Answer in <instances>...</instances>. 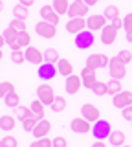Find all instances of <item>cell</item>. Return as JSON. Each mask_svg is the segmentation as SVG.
<instances>
[{"label":"cell","mask_w":132,"mask_h":147,"mask_svg":"<svg viewBox=\"0 0 132 147\" xmlns=\"http://www.w3.org/2000/svg\"><path fill=\"white\" fill-rule=\"evenodd\" d=\"M81 114H83V118H86L92 123H95L97 119H101V110L92 103H84L83 107H81Z\"/></svg>","instance_id":"cell-14"},{"label":"cell","mask_w":132,"mask_h":147,"mask_svg":"<svg viewBox=\"0 0 132 147\" xmlns=\"http://www.w3.org/2000/svg\"><path fill=\"white\" fill-rule=\"evenodd\" d=\"M110 64V57L105 53H92L86 57V66L92 70H99V68H107Z\"/></svg>","instance_id":"cell-2"},{"label":"cell","mask_w":132,"mask_h":147,"mask_svg":"<svg viewBox=\"0 0 132 147\" xmlns=\"http://www.w3.org/2000/svg\"><path fill=\"white\" fill-rule=\"evenodd\" d=\"M121 112H123V119H129V121H132V105H130V107H125Z\"/></svg>","instance_id":"cell-44"},{"label":"cell","mask_w":132,"mask_h":147,"mask_svg":"<svg viewBox=\"0 0 132 147\" xmlns=\"http://www.w3.org/2000/svg\"><path fill=\"white\" fill-rule=\"evenodd\" d=\"M11 61L15 63V64L26 63V53L22 52V50H15V52H11Z\"/></svg>","instance_id":"cell-36"},{"label":"cell","mask_w":132,"mask_h":147,"mask_svg":"<svg viewBox=\"0 0 132 147\" xmlns=\"http://www.w3.org/2000/svg\"><path fill=\"white\" fill-rule=\"evenodd\" d=\"M4 105H7V107H11V109H19L20 107V96L17 94V92L7 94L6 98H4Z\"/></svg>","instance_id":"cell-26"},{"label":"cell","mask_w":132,"mask_h":147,"mask_svg":"<svg viewBox=\"0 0 132 147\" xmlns=\"http://www.w3.org/2000/svg\"><path fill=\"white\" fill-rule=\"evenodd\" d=\"M123 28H125V31H132V13L125 15V18H123Z\"/></svg>","instance_id":"cell-43"},{"label":"cell","mask_w":132,"mask_h":147,"mask_svg":"<svg viewBox=\"0 0 132 147\" xmlns=\"http://www.w3.org/2000/svg\"><path fill=\"white\" fill-rule=\"evenodd\" d=\"M110 24H112L114 28H117V30H121V28H123V18H119V17H117V18H114V20L110 22Z\"/></svg>","instance_id":"cell-45"},{"label":"cell","mask_w":132,"mask_h":147,"mask_svg":"<svg viewBox=\"0 0 132 147\" xmlns=\"http://www.w3.org/2000/svg\"><path fill=\"white\" fill-rule=\"evenodd\" d=\"M29 147H53V140H50V138H39V140H35L33 144Z\"/></svg>","instance_id":"cell-40"},{"label":"cell","mask_w":132,"mask_h":147,"mask_svg":"<svg viewBox=\"0 0 132 147\" xmlns=\"http://www.w3.org/2000/svg\"><path fill=\"white\" fill-rule=\"evenodd\" d=\"M130 123H132V121H130Z\"/></svg>","instance_id":"cell-51"},{"label":"cell","mask_w":132,"mask_h":147,"mask_svg":"<svg viewBox=\"0 0 132 147\" xmlns=\"http://www.w3.org/2000/svg\"><path fill=\"white\" fill-rule=\"evenodd\" d=\"M2 39H4V42L9 46L13 52H15V50H22L20 46H19V31H15L13 28L7 26L6 30L2 31Z\"/></svg>","instance_id":"cell-12"},{"label":"cell","mask_w":132,"mask_h":147,"mask_svg":"<svg viewBox=\"0 0 132 147\" xmlns=\"http://www.w3.org/2000/svg\"><path fill=\"white\" fill-rule=\"evenodd\" d=\"M92 121H88L86 118H74L70 123L72 131L75 132V134H88V132H92Z\"/></svg>","instance_id":"cell-10"},{"label":"cell","mask_w":132,"mask_h":147,"mask_svg":"<svg viewBox=\"0 0 132 147\" xmlns=\"http://www.w3.org/2000/svg\"><path fill=\"white\" fill-rule=\"evenodd\" d=\"M0 147H19V140L15 136H4L0 142Z\"/></svg>","instance_id":"cell-38"},{"label":"cell","mask_w":132,"mask_h":147,"mask_svg":"<svg viewBox=\"0 0 132 147\" xmlns=\"http://www.w3.org/2000/svg\"><path fill=\"white\" fill-rule=\"evenodd\" d=\"M39 121H40V119H39L37 116H31V118H28V119H24V121H22V127H24V131L33 132V129L37 127Z\"/></svg>","instance_id":"cell-32"},{"label":"cell","mask_w":132,"mask_h":147,"mask_svg":"<svg viewBox=\"0 0 132 147\" xmlns=\"http://www.w3.org/2000/svg\"><path fill=\"white\" fill-rule=\"evenodd\" d=\"M52 6H53V9H55L59 15H68V9H70L72 2L70 0H53Z\"/></svg>","instance_id":"cell-24"},{"label":"cell","mask_w":132,"mask_h":147,"mask_svg":"<svg viewBox=\"0 0 132 147\" xmlns=\"http://www.w3.org/2000/svg\"><path fill=\"white\" fill-rule=\"evenodd\" d=\"M127 40L132 42V31H127Z\"/></svg>","instance_id":"cell-49"},{"label":"cell","mask_w":132,"mask_h":147,"mask_svg":"<svg viewBox=\"0 0 132 147\" xmlns=\"http://www.w3.org/2000/svg\"><path fill=\"white\" fill-rule=\"evenodd\" d=\"M15 125H17V119H15V116L4 114V116L0 118V129H2L4 132H9V131H13V129H15Z\"/></svg>","instance_id":"cell-22"},{"label":"cell","mask_w":132,"mask_h":147,"mask_svg":"<svg viewBox=\"0 0 132 147\" xmlns=\"http://www.w3.org/2000/svg\"><path fill=\"white\" fill-rule=\"evenodd\" d=\"M107 85H108V94H110V96H116V94H119V92L123 90L121 81L119 79H114V77L107 83Z\"/></svg>","instance_id":"cell-29"},{"label":"cell","mask_w":132,"mask_h":147,"mask_svg":"<svg viewBox=\"0 0 132 147\" xmlns=\"http://www.w3.org/2000/svg\"><path fill=\"white\" fill-rule=\"evenodd\" d=\"M107 24H110V22L107 20L105 15H90L86 18V30L90 31H103Z\"/></svg>","instance_id":"cell-9"},{"label":"cell","mask_w":132,"mask_h":147,"mask_svg":"<svg viewBox=\"0 0 132 147\" xmlns=\"http://www.w3.org/2000/svg\"><path fill=\"white\" fill-rule=\"evenodd\" d=\"M20 4H22V6H26V7H31L35 4V0H20Z\"/></svg>","instance_id":"cell-47"},{"label":"cell","mask_w":132,"mask_h":147,"mask_svg":"<svg viewBox=\"0 0 132 147\" xmlns=\"http://www.w3.org/2000/svg\"><path fill=\"white\" fill-rule=\"evenodd\" d=\"M103 15L107 17L108 22H112L114 18L119 17V9H117V6H107V7H105V11H103Z\"/></svg>","instance_id":"cell-31"},{"label":"cell","mask_w":132,"mask_h":147,"mask_svg":"<svg viewBox=\"0 0 132 147\" xmlns=\"http://www.w3.org/2000/svg\"><path fill=\"white\" fill-rule=\"evenodd\" d=\"M44 61L52 63V64H57L59 61H61V55H59V52L55 48H48L46 52H44Z\"/></svg>","instance_id":"cell-27"},{"label":"cell","mask_w":132,"mask_h":147,"mask_svg":"<svg viewBox=\"0 0 132 147\" xmlns=\"http://www.w3.org/2000/svg\"><path fill=\"white\" fill-rule=\"evenodd\" d=\"M31 116H35L33 110H31V107H19V119H20V121H24V119H28Z\"/></svg>","instance_id":"cell-39"},{"label":"cell","mask_w":132,"mask_h":147,"mask_svg":"<svg viewBox=\"0 0 132 147\" xmlns=\"http://www.w3.org/2000/svg\"><path fill=\"white\" fill-rule=\"evenodd\" d=\"M29 44H31V35L28 33V31L19 33V46H20V48H28Z\"/></svg>","instance_id":"cell-37"},{"label":"cell","mask_w":132,"mask_h":147,"mask_svg":"<svg viewBox=\"0 0 132 147\" xmlns=\"http://www.w3.org/2000/svg\"><path fill=\"white\" fill-rule=\"evenodd\" d=\"M29 107H31L33 114H35V116H37L39 119H44V114H46V109H44V107H46V105H44V103H42V101H40L39 98L35 99V101H31V105H29Z\"/></svg>","instance_id":"cell-25"},{"label":"cell","mask_w":132,"mask_h":147,"mask_svg":"<svg viewBox=\"0 0 132 147\" xmlns=\"http://www.w3.org/2000/svg\"><path fill=\"white\" fill-rule=\"evenodd\" d=\"M108 68H110V77L114 79H123V77L127 76V64L121 61L119 57H110V64H108Z\"/></svg>","instance_id":"cell-3"},{"label":"cell","mask_w":132,"mask_h":147,"mask_svg":"<svg viewBox=\"0 0 132 147\" xmlns=\"http://www.w3.org/2000/svg\"><path fill=\"white\" fill-rule=\"evenodd\" d=\"M50 131H52V123H50V119H40V121L37 123V127L33 129V132L31 134L35 136V140H39V138H46L50 134Z\"/></svg>","instance_id":"cell-18"},{"label":"cell","mask_w":132,"mask_h":147,"mask_svg":"<svg viewBox=\"0 0 132 147\" xmlns=\"http://www.w3.org/2000/svg\"><path fill=\"white\" fill-rule=\"evenodd\" d=\"M35 31H37L39 37L42 39H53L57 35V26L52 24V22H46V20H40L35 24Z\"/></svg>","instance_id":"cell-6"},{"label":"cell","mask_w":132,"mask_h":147,"mask_svg":"<svg viewBox=\"0 0 132 147\" xmlns=\"http://www.w3.org/2000/svg\"><path fill=\"white\" fill-rule=\"evenodd\" d=\"M66 105H68L66 98H62V96H57L55 101L52 103V110H53V112H62V110L66 109Z\"/></svg>","instance_id":"cell-30"},{"label":"cell","mask_w":132,"mask_h":147,"mask_svg":"<svg viewBox=\"0 0 132 147\" xmlns=\"http://www.w3.org/2000/svg\"><path fill=\"white\" fill-rule=\"evenodd\" d=\"M108 142H110L112 147L125 145V132H123V131H112L110 136H108Z\"/></svg>","instance_id":"cell-23"},{"label":"cell","mask_w":132,"mask_h":147,"mask_svg":"<svg viewBox=\"0 0 132 147\" xmlns=\"http://www.w3.org/2000/svg\"><path fill=\"white\" fill-rule=\"evenodd\" d=\"M81 79H83V86H84V88L92 90L95 86V83H97V74H95V70H92V68L84 66L83 70H81Z\"/></svg>","instance_id":"cell-15"},{"label":"cell","mask_w":132,"mask_h":147,"mask_svg":"<svg viewBox=\"0 0 132 147\" xmlns=\"http://www.w3.org/2000/svg\"><path fill=\"white\" fill-rule=\"evenodd\" d=\"M112 105L116 109H125V107H130L132 105V92L130 90H121L119 94L112 96Z\"/></svg>","instance_id":"cell-11"},{"label":"cell","mask_w":132,"mask_h":147,"mask_svg":"<svg viewBox=\"0 0 132 147\" xmlns=\"http://www.w3.org/2000/svg\"><path fill=\"white\" fill-rule=\"evenodd\" d=\"M117 57H119L125 64H129L132 61V52H130V50H121V52L117 53Z\"/></svg>","instance_id":"cell-41"},{"label":"cell","mask_w":132,"mask_h":147,"mask_svg":"<svg viewBox=\"0 0 132 147\" xmlns=\"http://www.w3.org/2000/svg\"><path fill=\"white\" fill-rule=\"evenodd\" d=\"M11 92H15V85L9 81H4L2 85H0V96H2V99L6 98L7 94H11Z\"/></svg>","instance_id":"cell-34"},{"label":"cell","mask_w":132,"mask_h":147,"mask_svg":"<svg viewBox=\"0 0 132 147\" xmlns=\"http://www.w3.org/2000/svg\"><path fill=\"white\" fill-rule=\"evenodd\" d=\"M92 147H108V145L105 144V140H95L92 144Z\"/></svg>","instance_id":"cell-46"},{"label":"cell","mask_w":132,"mask_h":147,"mask_svg":"<svg viewBox=\"0 0 132 147\" xmlns=\"http://www.w3.org/2000/svg\"><path fill=\"white\" fill-rule=\"evenodd\" d=\"M83 30H86V18H70L66 22V31L68 33H81Z\"/></svg>","instance_id":"cell-20"},{"label":"cell","mask_w":132,"mask_h":147,"mask_svg":"<svg viewBox=\"0 0 132 147\" xmlns=\"http://www.w3.org/2000/svg\"><path fill=\"white\" fill-rule=\"evenodd\" d=\"M53 147H68V140L64 136H55L53 138Z\"/></svg>","instance_id":"cell-42"},{"label":"cell","mask_w":132,"mask_h":147,"mask_svg":"<svg viewBox=\"0 0 132 147\" xmlns=\"http://www.w3.org/2000/svg\"><path fill=\"white\" fill-rule=\"evenodd\" d=\"M13 15H15V18H20V20H26V18L29 17V11L26 6H22V4H19V6L13 7Z\"/></svg>","instance_id":"cell-28"},{"label":"cell","mask_w":132,"mask_h":147,"mask_svg":"<svg viewBox=\"0 0 132 147\" xmlns=\"http://www.w3.org/2000/svg\"><path fill=\"white\" fill-rule=\"evenodd\" d=\"M9 28H13L15 31H19V33H22V31H26L28 28H26V20H20V18H13Z\"/></svg>","instance_id":"cell-35"},{"label":"cell","mask_w":132,"mask_h":147,"mask_svg":"<svg viewBox=\"0 0 132 147\" xmlns=\"http://www.w3.org/2000/svg\"><path fill=\"white\" fill-rule=\"evenodd\" d=\"M37 98L42 101L44 105H50L52 107V103L55 101V90H53V86L52 85H48V83H42V85L37 88Z\"/></svg>","instance_id":"cell-5"},{"label":"cell","mask_w":132,"mask_h":147,"mask_svg":"<svg viewBox=\"0 0 132 147\" xmlns=\"http://www.w3.org/2000/svg\"><path fill=\"white\" fill-rule=\"evenodd\" d=\"M110 132H112V127L107 119H97L92 125V134L95 140H108Z\"/></svg>","instance_id":"cell-1"},{"label":"cell","mask_w":132,"mask_h":147,"mask_svg":"<svg viewBox=\"0 0 132 147\" xmlns=\"http://www.w3.org/2000/svg\"><path fill=\"white\" fill-rule=\"evenodd\" d=\"M24 53H26V61L35 64V66H40V64L44 63V52H40L35 46H28V48L24 50Z\"/></svg>","instance_id":"cell-13"},{"label":"cell","mask_w":132,"mask_h":147,"mask_svg":"<svg viewBox=\"0 0 132 147\" xmlns=\"http://www.w3.org/2000/svg\"><path fill=\"white\" fill-rule=\"evenodd\" d=\"M92 92L95 96H107L108 94V85L107 83H103V81H97L95 83V86L92 88Z\"/></svg>","instance_id":"cell-33"},{"label":"cell","mask_w":132,"mask_h":147,"mask_svg":"<svg viewBox=\"0 0 132 147\" xmlns=\"http://www.w3.org/2000/svg\"><path fill=\"white\" fill-rule=\"evenodd\" d=\"M121 147H130V145H121Z\"/></svg>","instance_id":"cell-50"},{"label":"cell","mask_w":132,"mask_h":147,"mask_svg":"<svg viewBox=\"0 0 132 147\" xmlns=\"http://www.w3.org/2000/svg\"><path fill=\"white\" fill-rule=\"evenodd\" d=\"M84 2H86V6H90V7H92V6H95V4L99 2V0H84Z\"/></svg>","instance_id":"cell-48"},{"label":"cell","mask_w":132,"mask_h":147,"mask_svg":"<svg viewBox=\"0 0 132 147\" xmlns=\"http://www.w3.org/2000/svg\"><path fill=\"white\" fill-rule=\"evenodd\" d=\"M57 66L55 64H52V63H46L44 61L40 66L37 68V76H39V79L40 81H44V83H48V81H52L53 77L57 76Z\"/></svg>","instance_id":"cell-8"},{"label":"cell","mask_w":132,"mask_h":147,"mask_svg":"<svg viewBox=\"0 0 132 147\" xmlns=\"http://www.w3.org/2000/svg\"><path fill=\"white\" fill-rule=\"evenodd\" d=\"M40 18L46 20V22H52V24H55V26L61 22V15H59L55 9H53V6H50V4L40 7Z\"/></svg>","instance_id":"cell-16"},{"label":"cell","mask_w":132,"mask_h":147,"mask_svg":"<svg viewBox=\"0 0 132 147\" xmlns=\"http://www.w3.org/2000/svg\"><path fill=\"white\" fill-rule=\"evenodd\" d=\"M81 86H83V79H81L79 76H75V74H72L70 77H66V85H64V90L68 94H77V92L81 90Z\"/></svg>","instance_id":"cell-19"},{"label":"cell","mask_w":132,"mask_h":147,"mask_svg":"<svg viewBox=\"0 0 132 147\" xmlns=\"http://www.w3.org/2000/svg\"><path fill=\"white\" fill-rule=\"evenodd\" d=\"M88 9H90V6H86L84 0H74L70 9H68V17L70 18H84L88 15Z\"/></svg>","instance_id":"cell-7"},{"label":"cell","mask_w":132,"mask_h":147,"mask_svg":"<svg viewBox=\"0 0 132 147\" xmlns=\"http://www.w3.org/2000/svg\"><path fill=\"white\" fill-rule=\"evenodd\" d=\"M94 40H95L94 31H90V30H83L81 33H77V35H75L74 44H75V48H79V50H88L90 46L94 44Z\"/></svg>","instance_id":"cell-4"},{"label":"cell","mask_w":132,"mask_h":147,"mask_svg":"<svg viewBox=\"0 0 132 147\" xmlns=\"http://www.w3.org/2000/svg\"><path fill=\"white\" fill-rule=\"evenodd\" d=\"M117 28H114L112 24H107L105 26V30L101 31V42L105 46H112L114 42H116V39H117Z\"/></svg>","instance_id":"cell-17"},{"label":"cell","mask_w":132,"mask_h":147,"mask_svg":"<svg viewBox=\"0 0 132 147\" xmlns=\"http://www.w3.org/2000/svg\"><path fill=\"white\" fill-rule=\"evenodd\" d=\"M57 72L64 77H70L72 74H74V64L68 61V59H61V61L57 63Z\"/></svg>","instance_id":"cell-21"}]
</instances>
